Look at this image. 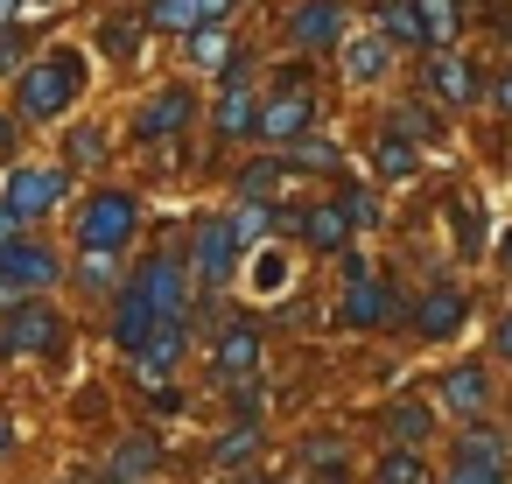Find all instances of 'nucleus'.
<instances>
[{"label":"nucleus","mask_w":512,"mask_h":484,"mask_svg":"<svg viewBox=\"0 0 512 484\" xmlns=\"http://www.w3.org/2000/svg\"><path fill=\"white\" fill-rule=\"evenodd\" d=\"M183 316H190V274H183L169 253H155V260L134 267V281H127L120 309H113V337L134 351L155 323H183Z\"/></svg>","instance_id":"1"},{"label":"nucleus","mask_w":512,"mask_h":484,"mask_svg":"<svg viewBox=\"0 0 512 484\" xmlns=\"http://www.w3.org/2000/svg\"><path fill=\"white\" fill-rule=\"evenodd\" d=\"M78 92H85V64H78V57H50V64L22 71V85H15V99H22L29 120H57Z\"/></svg>","instance_id":"2"},{"label":"nucleus","mask_w":512,"mask_h":484,"mask_svg":"<svg viewBox=\"0 0 512 484\" xmlns=\"http://www.w3.org/2000/svg\"><path fill=\"white\" fill-rule=\"evenodd\" d=\"M134 232H141V204H134L127 190H99V197L78 211V239H85V253H120Z\"/></svg>","instance_id":"3"},{"label":"nucleus","mask_w":512,"mask_h":484,"mask_svg":"<svg viewBox=\"0 0 512 484\" xmlns=\"http://www.w3.org/2000/svg\"><path fill=\"white\" fill-rule=\"evenodd\" d=\"M239 253H246V246L232 239V225H225V218H204V225L190 232V267H197V281H204V288H225V281H232V267H239Z\"/></svg>","instance_id":"4"},{"label":"nucleus","mask_w":512,"mask_h":484,"mask_svg":"<svg viewBox=\"0 0 512 484\" xmlns=\"http://www.w3.org/2000/svg\"><path fill=\"white\" fill-rule=\"evenodd\" d=\"M57 197H64V169H8V190H0L15 218H43Z\"/></svg>","instance_id":"5"},{"label":"nucleus","mask_w":512,"mask_h":484,"mask_svg":"<svg viewBox=\"0 0 512 484\" xmlns=\"http://www.w3.org/2000/svg\"><path fill=\"white\" fill-rule=\"evenodd\" d=\"M190 113H197V106H190V92H183V85H169V92H155V99L134 113V141H169V134H183V127H190Z\"/></svg>","instance_id":"6"},{"label":"nucleus","mask_w":512,"mask_h":484,"mask_svg":"<svg viewBox=\"0 0 512 484\" xmlns=\"http://www.w3.org/2000/svg\"><path fill=\"white\" fill-rule=\"evenodd\" d=\"M183 344H190V330H183V323H155V330L134 344V372H141L148 386H162V379H169V365L183 358Z\"/></svg>","instance_id":"7"},{"label":"nucleus","mask_w":512,"mask_h":484,"mask_svg":"<svg viewBox=\"0 0 512 484\" xmlns=\"http://www.w3.org/2000/svg\"><path fill=\"white\" fill-rule=\"evenodd\" d=\"M463 316H470V295H463V288H428L421 309H414V330H421V337H456Z\"/></svg>","instance_id":"8"},{"label":"nucleus","mask_w":512,"mask_h":484,"mask_svg":"<svg viewBox=\"0 0 512 484\" xmlns=\"http://www.w3.org/2000/svg\"><path fill=\"white\" fill-rule=\"evenodd\" d=\"M57 260L43 246H0V288H50Z\"/></svg>","instance_id":"9"},{"label":"nucleus","mask_w":512,"mask_h":484,"mask_svg":"<svg viewBox=\"0 0 512 484\" xmlns=\"http://www.w3.org/2000/svg\"><path fill=\"white\" fill-rule=\"evenodd\" d=\"M309 120H316V99H309V92H288V99L260 106V120H253V127H260L267 141H302V127H309Z\"/></svg>","instance_id":"10"},{"label":"nucleus","mask_w":512,"mask_h":484,"mask_svg":"<svg viewBox=\"0 0 512 484\" xmlns=\"http://www.w3.org/2000/svg\"><path fill=\"white\" fill-rule=\"evenodd\" d=\"M386 316H393V295H386L372 274H365V281H344V323H351V330H379Z\"/></svg>","instance_id":"11"},{"label":"nucleus","mask_w":512,"mask_h":484,"mask_svg":"<svg viewBox=\"0 0 512 484\" xmlns=\"http://www.w3.org/2000/svg\"><path fill=\"white\" fill-rule=\"evenodd\" d=\"M337 29H344V15H337V0H302V8L288 15V36H295V43H309V50L337 43Z\"/></svg>","instance_id":"12"},{"label":"nucleus","mask_w":512,"mask_h":484,"mask_svg":"<svg viewBox=\"0 0 512 484\" xmlns=\"http://www.w3.org/2000/svg\"><path fill=\"white\" fill-rule=\"evenodd\" d=\"M57 344V316L50 309H15V323L0 330V351H50Z\"/></svg>","instance_id":"13"},{"label":"nucleus","mask_w":512,"mask_h":484,"mask_svg":"<svg viewBox=\"0 0 512 484\" xmlns=\"http://www.w3.org/2000/svg\"><path fill=\"white\" fill-rule=\"evenodd\" d=\"M428 92H442V106H470L477 99V71L463 57H435L428 64Z\"/></svg>","instance_id":"14"},{"label":"nucleus","mask_w":512,"mask_h":484,"mask_svg":"<svg viewBox=\"0 0 512 484\" xmlns=\"http://www.w3.org/2000/svg\"><path fill=\"white\" fill-rule=\"evenodd\" d=\"M260 365V337L246 330V323H232L225 337H218V379H246Z\"/></svg>","instance_id":"15"},{"label":"nucleus","mask_w":512,"mask_h":484,"mask_svg":"<svg viewBox=\"0 0 512 484\" xmlns=\"http://www.w3.org/2000/svg\"><path fill=\"white\" fill-rule=\"evenodd\" d=\"M302 239H309L316 253H337V246L351 239V225H344L337 204H309V211H302Z\"/></svg>","instance_id":"16"},{"label":"nucleus","mask_w":512,"mask_h":484,"mask_svg":"<svg viewBox=\"0 0 512 484\" xmlns=\"http://www.w3.org/2000/svg\"><path fill=\"white\" fill-rule=\"evenodd\" d=\"M484 393H491V386H484V372H477V365L442 372V400H449L456 414H484Z\"/></svg>","instance_id":"17"},{"label":"nucleus","mask_w":512,"mask_h":484,"mask_svg":"<svg viewBox=\"0 0 512 484\" xmlns=\"http://www.w3.org/2000/svg\"><path fill=\"white\" fill-rule=\"evenodd\" d=\"M456 463H484V470H505V442H498V428L470 421V428L456 435Z\"/></svg>","instance_id":"18"},{"label":"nucleus","mask_w":512,"mask_h":484,"mask_svg":"<svg viewBox=\"0 0 512 484\" xmlns=\"http://www.w3.org/2000/svg\"><path fill=\"white\" fill-rule=\"evenodd\" d=\"M379 29H386V43L428 50V29H421V15H414V0H386V15H379Z\"/></svg>","instance_id":"19"},{"label":"nucleus","mask_w":512,"mask_h":484,"mask_svg":"<svg viewBox=\"0 0 512 484\" xmlns=\"http://www.w3.org/2000/svg\"><path fill=\"white\" fill-rule=\"evenodd\" d=\"M253 120H260V106H253V92L232 78V92L218 99V134H225V141H232V134H253Z\"/></svg>","instance_id":"20"},{"label":"nucleus","mask_w":512,"mask_h":484,"mask_svg":"<svg viewBox=\"0 0 512 484\" xmlns=\"http://www.w3.org/2000/svg\"><path fill=\"white\" fill-rule=\"evenodd\" d=\"M386 57H393V43H386V36H365V43H351V50H344V71H351L358 85H372V78L386 71Z\"/></svg>","instance_id":"21"},{"label":"nucleus","mask_w":512,"mask_h":484,"mask_svg":"<svg viewBox=\"0 0 512 484\" xmlns=\"http://www.w3.org/2000/svg\"><path fill=\"white\" fill-rule=\"evenodd\" d=\"M148 470H155V442L148 435H134V442L113 449V484H141Z\"/></svg>","instance_id":"22"},{"label":"nucleus","mask_w":512,"mask_h":484,"mask_svg":"<svg viewBox=\"0 0 512 484\" xmlns=\"http://www.w3.org/2000/svg\"><path fill=\"white\" fill-rule=\"evenodd\" d=\"M281 288H288V253H281V246H260V253H253V295L267 302V295H281Z\"/></svg>","instance_id":"23"},{"label":"nucleus","mask_w":512,"mask_h":484,"mask_svg":"<svg viewBox=\"0 0 512 484\" xmlns=\"http://www.w3.org/2000/svg\"><path fill=\"white\" fill-rule=\"evenodd\" d=\"M148 29L190 36V29H204V15H197V0H155V8H148Z\"/></svg>","instance_id":"24"},{"label":"nucleus","mask_w":512,"mask_h":484,"mask_svg":"<svg viewBox=\"0 0 512 484\" xmlns=\"http://www.w3.org/2000/svg\"><path fill=\"white\" fill-rule=\"evenodd\" d=\"M372 155H379V162H372V169H379V183H400V176H414V141L386 134V141H379Z\"/></svg>","instance_id":"25"},{"label":"nucleus","mask_w":512,"mask_h":484,"mask_svg":"<svg viewBox=\"0 0 512 484\" xmlns=\"http://www.w3.org/2000/svg\"><path fill=\"white\" fill-rule=\"evenodd\" d=\"M414 15H421V29H428V50H442V43L456 36V0H414Z\"/></svg>","instance_id":"26"},{"label":"nucleus","mask_w":512,"mask_h":484,"mask_svg":"<svg viewBox=\"0 0 512 484\" xmlns=\"http://www.w3.org/2000/svg\"><path fill=\"white\" fill-rule=\"evenodd\" d=\"M386 435L414 449V442L428 435V407H421V400H407V407H393V414H386Z\"/></svg>","instance_id":"27"},{"label":"nucleus","mask_w":512,"mask_h":484,"mask_svg":"<svg viewBox=\"0 0 512 484\" xmlns=\"http://www.w3.org/2000/svg\"><path fill=\"white\" fill-rule=\"evenodd\" d=\"M372 484H428V463L414 456V449H393L386 463H379V477Z\"/></svg>","instance_id":"28"},{"label":"nucleus","mask_w":512,"mask_h":484,"mask_svg":"<svg viewBox=\"0 0 512 484\" xmlns=\"http://www.w3.org/2000/svg\"><path fill=\"white\" fill-rule=\"evenodd\" d=\"M190 57H197V64H211V71H225V64H232V50H225V36H218V29H190Z\"/></svg>","instance_id":"29"},{"label":"nucleus","mask_w":512,"mask_h":484,"mask_svg":"<svg viewBox=\"0 0 512 484\" xmlns=\"http://www.w3.org/2000/svg\"><path fill=\"white\" fill-rule=\"evenodd\" d=\"M337 211H344V225H351V232H365V225H379V204H372L365 190H344V197H337Z\"/></svg>","instance_id":"30"},{"label":"nucleus","mask_w":512,"mask_h":484,"mask_svg":"<svg viewBox=\"0 0 512 484\" xmlns=\"http://www.w3.org/2000/svg\"><path fill=\"white\" fill-rule=\"evenodd\" d=\"M99 43H106L113 57H134V50H141V22H106V29H99Z\"/></svg>","instance_id":"31"},{"label":"nucleus","mask_w":512,"mask_h":484,"mask_svg":"<svg viewBox=\"0 0 512 484\" xmlns=\"http://www.w3.org/2000/svg\"><path fill=\"white\" fill-rule=\"evenodd\" d=\"M274 183H281V162H253V169L239 176V190H246V204H260V197H267Z\"/></svg>","instance_id":"32"},{"label":"nucleus","mask_w":512,"mask_h":484,"mask_svg":"<svg viewBox=\"0 0 512 484\" xmlns=\"http://www.w3.org/2000/svg\"><path fill=\"white\" fill-rule=\"evenodd\" d=\"M225 225H232V239H239V246H253V239L267 232V211H260V204H239V211H232Z\"/></svg>","instance_id":"33"},{"label":"nucleus","mask_w":512,"mask_h":484,"mask_svg":"<svg viewBox=\"0 0 512 484\" xmlns=\"http://www.w3.org/2000/svg\"><path fill=\"white\" fill-rule=\"evenodd\" d=\"M295 169H337V148L330 141H295Z\"/></svg>","instance_id":"34"},{"label":"nucleus","mask_w":512,"mask_h":484,"mask_svg":"<svg viewBox=\"0 0 512 484\" xmlns=\"http://www.w3.org/2000/svg\"><path fill=\"white\" fill-rule=\"evenodd\" d=\"M99 148H106V134H99V127H78L64 155H71V162H99Z\"/></svg>","instance_id":"35"},{"label":"nucleus","mask_w":512,"mask_h":484,"mask_svg":"<svg viewBox=\"0 0 512 484\" xmlns=\"http://www.w3.org/2000/svg\"><path fill=\"white\" fill-rule=\"evenodd\" d=\"M253 456V428H232L225 442H218V463H246Z\"/></svg>","instance_id":"36"},{"label":"nucleus","mask_w":512,"mask_h":484,"mask_svg":"<svg viewBox=\"0 0 512 484\" xmlns=\"http://www.w3.org/2000/svg\"><path fill=\"white\" fill-rule=\"evenodd\" d=\"M449 484H505V470H484V463H456Z\"/></svg>","instance_id":"37"},{"label":"nucleus","mask_w":512,"mask_h":484,"mask_svg":"<svg viewBox=\"0 0 512 484\" xmlns=\"http://www.w3.org/2000/svg\"><path fill=\"white\" fill-rule=\"evenodd\" d=\"M456 239L477 246V204H456Z\"/></svg>","instance_id":"38"},{"label":"nucleus","mask_w":512,"mask_h":484,"mask_svg":"<svg viewBox=\"0 0 512 484\" xmlns=\"http://www.w3.org/2000/svg\"><path fill=\"white\" fill-rule=\"evenodd\" d=\"M106 281H113V267H106V253H92L85 260V288H106Z\"/></svg>","instance_id":"39"},{"label":"nucleus","mask_w":512,"mask_h":484,"mask_svg":"<svg viewBox=\"0 0 512 484\" xmlns=\"http://www.w3.org/2000/svg\"><path fill=\"white\" fill-rule=\"evenodd\" d=\"M22 225H29V218H15L8 204H0V246H15V232H22Z\"/></svg>","instance_id":"40"},{"label":"nucleus","mask_w":512,"mask_h":484,"mask_svg":"<svg viewBox=\"0 0 512 484\" xmlns=\"http://www.w3.org/2000/svg\"><path fill=\"white\" fill-rule=\"evenodd\" d=\"M491 344H498V358H512V316H498V330H491Z\"/></svg>","instance_id":"41"},{"label":"nucleus","mask_w":512,"mask_h":484,"mask_svg":"<svg viewBox=\"0 0 512 484\" xmlns=\"http://www.w3.org/2000/svg\"><path fill=\"white\" fill-rule=\"evenodd\" d=\"M225 8H232V0H197V15H204V29H211V22H218Z\"/></svg>","instance_id":"42"},{"label":"nucleus","mask_w":512,"mask_h":484,"mask_svg":"<svg viewBox=\"0 0 512 484\" xmlns=\"http://www.w3.org/2000/svg\"><path fill=\"white\" fill-rule=\"evenodd\" d=\"M8 449H15V421H8V414H0V456H8Z\"/></svg>","instance_id":"43"},{"label":"nucleus","mask_w":512,"mask_h":484,"mask_svg":"<svg viewBox=\"0 0 512 484\" xmlns=\"http://www.w3.org/2000/svg\"><path fill=\"white\" fill-rule=\"evenodd\" d=\"M0 155H15V120H0Z\"/></svg>","instance_id":"44"},{"label":"nucleus","mask_w":512,"mask_h":484,"mask_svg":"<svg viewBox=\"0 0 512 484\" xmlns=\"http://www.w3.org/2000/svg\"><path fill=\"white\" fill-rule=\"evenodd\" d=\"M498 106H505V113H512V78H505V85H498Z\"/></svg>","instance_id":"45"},{"label":"nucleus","mask_w":512,"mask_h":484,"mask_svg":"<svg viewBox=\"0 0 512 484\" xmlns=\"http://www.w3.org/2000/svg\"><path fill=\"white\" fill-rule=\"evenodd\" d=\"M15 8H22V0H0V22H8V15H15Z\"/></svg>","instance_id":"46"},{"label":"nucleus","mask_w":512,"mask_h":484,"mask_svg":"<svg viewBox=\"0 0 512 484\" xmlns=\"http://www.w3.org/2000/svg\"><path fill=\"white\" fill-rule=\"evenodd\" d=\"M498 253H505V267H512V232H505V246H498Z\"/></svg>","instance_id":"47"}]
</instances>
